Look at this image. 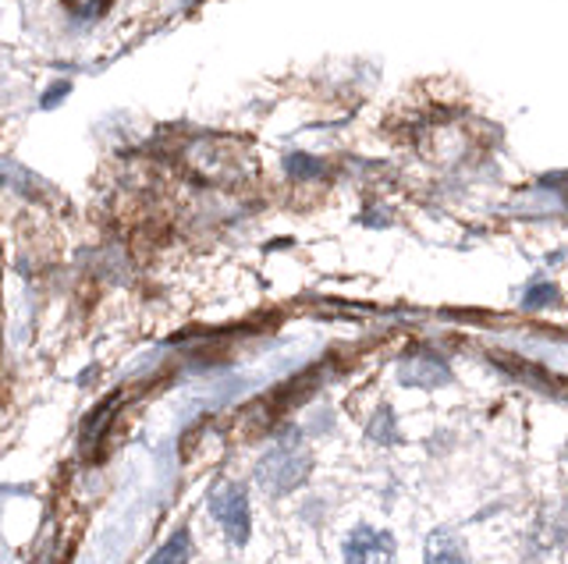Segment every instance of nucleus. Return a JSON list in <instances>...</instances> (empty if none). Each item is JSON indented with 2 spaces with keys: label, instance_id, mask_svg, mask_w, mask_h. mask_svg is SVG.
I'll return each mask as SVG.
<instances>
[{
  "label": "nucleus",
  "instance_id": "f257e3e1",
  "mask_svg": "<svg viewBox=\"0 0 568 564\" xmlns=\"http://www.w3.org/2000/svg\"><path fill=\"white\" fill-rule=\"evenodd\" d=\"M256 475H260V483H266L274 493L295 490V486L306 483V475H310V454L302 451V448L295 444V440H292V444L284 440L281 448H274V451H266V454H263V462H260Z\"/></svg>",
  "mask_w": 568,
  "mask_h": 564
},
{
  "label": "nucleus",
  "instance_id": "f03ea898",
  "mask_svg": "<svg viewBox=\"0 0 568 564\" xmlns=\"http://www.w3.org/2000/svg\"><path fill=\"white\" fill-rule=\"evenodd\" d=\"M210 511L221 522L227 543L245 546L253 533V515H248V493L239 483H221L210 493Z\"/></svg>",
  "mask_w": 568,
  "mask_h": 564
},
{
  "label": "nucleus",
  "instance_id": "7ed1b4c3",
  "mask_svg": "<svg viewBox=\"0 0 568 564\" xmlns=\"http://www.w3.org/2000/svg\"><path fill=\"white\" fill-rule=\"evenodd\" d=\"M345 564H395V540L384 529L355 525L345 540Z\"/></svg>",
  "mask_w": 568,
  "mask_h": 564
},
{
  "label": "nucleus",
  "instance_id": "20e7f679",
  "mask_svg": "<svg viewBox=\"0 0 568 564\" xmlns=\"http://www.w3.org/2000/svg\"><path fill=\"white\" fill-rule=\"evenodd\" d=\"M398 380L408 383V387H440V383H448L452 373H448V366H444L434 351H426V348H413L408 356L398 362Z\"/></svg>",
  "mask_w": 568,
  "mask_h": 564
},
{
  "label": "nucleus",
  "instance_id": "39448f33",
  "mask_svg": "<svg viewBox=\"0 0 568 564\" xmlns=\"http://www.w3.org/2000/svg\"><path fill=\"white\" fill-rule=\"evenodd\" d=\"M423 561L426 564H469L466 540L455 536L452 529H437L423 543Z\"/></svg>",
  "mask_w": 568,
  "mask_h": 564
},
{
  "label": "nucleus",
  "instance_id": "423d86ee",
  "mask_svg": "<svg viewBox=\"0 0 568 564\" xmlns=\"http://www.w3.org/2000/svg\"><path fill=\"white\" fill-rule=\"evenodd\" d=\"M192 554V543H189V533L185 529H178V533L160 546V551L150 557V564H185Z\"/></svg>",
  "mask_w": 568,
  "mask_h": 564
},
{
  "label": "nucleus",
  "instance_id": "0eeeda50",
  "mask_svg": "<svg viewBox=\"0 0 568 564\" xmlns=\"http://www.w3.org/2000/svg\"><path fill=\"white\" fill-rule=\"evenodd\" d=\"M284 167H288L292 178H316V174L324 171V164L313 161V156H306V153H292L288 161H284Z\"/></svg>",
  "mask_w": 568,
  "mask_h": 564
},
{
  "label": "nucleus",
  "instance_id": "6e6552de",
  "mask_svg": "<svg viewBox=\"0 0 568 564\" xmlns=\"http://www.w3.org/2000/svg\"><path fill=\"white\" fill-rule=\"evenodd\" d=\"M555 302H558V291L550 285H532L523 298L526 309H540V306H555Z\"/></svg>",
  "mask_w": 568,
  "mask_h": 564
},
{
  "label": "nucleus",
  "instance_id": "1a4fd4ad",
  "mask_svg": "<svg viewBox=\"0 0 568 564\" xmlns=\"http://www.w3.org/2000/svg\"><path fill=\"white\" fill-rule=\"evenodd\" d=\"M381 419L384 422H369V437H377L381 444H395V437H390V409H381Z\"/></svg>",
  "mask_w": 568,
  "mask_h": 564
},
{
  "label": "nucleus",
  "instance_id": "9d476101",
  "mask_svg": "<svg viewBox=\"0 0 568 564\" xmlns=\"http://www.w3.org/2000/svg\"><path fill=\"white\" fill-rule=\"evenodd\" d=\"M68 90H71V85L68 82H61V85H53V90L43 96V107H53V103H58V100H64L68 96Z\"/></svg>",
  "mask_w": 568,
  "mask_h": 564
},
{
  "label": "nucleus",
  "instance_id": "9b49d317",
  "mask_svg": "<svg viewBox=\"0 0 568 564\" xmlns=\"http://www.w3.org/2000/svg\"><path fill=\"white\" fill-rule=\"evenodd\" d=\"M182 4H195V0H182Z\"/></svg>",
  "mask_w": 568,
  "mask_h": 564
}]
</instances>
